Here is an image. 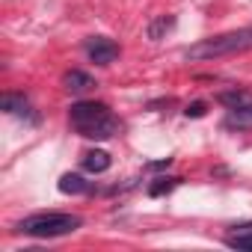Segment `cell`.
Returning <instances> with one entry per match:
<instances>
[{
	"label": "cell",
	"mask_w": 252,
	"mask_h": 252,
	"mask_svg": "<svg viewBox=\"0 0 252 252\" xmlns=\"http://www.w3.org/2000/svg\"><path fill=\"white\" fill-rule=\"evenodd\" d=\"M217 101L225 104L228 110H234V107H246V104H252V95H249V92H240V89H228V92H220Z\"/></svg>",
	"instance_id": "12"
},
{
	"label": "cell",
	"mask_w": 252,
	"mask_h": 252,
	"mask_svg": "<svg viewBox=\"0 0 252 252\" xmlns=\"http://www.w3.org/2000/svg\"><path fill=\"white\" fill-rule=\"evenodd\" d=\"M175 187H178V178H155V181L149 184V196H152V199H158V196L172 193Z\"/></svg>",
	"instance_id": "13"
},
{
	"label": "cell",
	"mask_w": 252,
	"mask_h": 252,
	"mask_svg": "<svg viewBox=\"0 0 252 252\" xmlns=\"http://www.w3.org/2000/svg\"><path fill=\"white\" fill-rule=\"evenodd\" d=\"M0 107L12 116H30V101H27V95H18V92H6L0 98Z\"/></svg>",
	"instance_id": "10"
},
{
	"label": "cell",
	"mask_w": 252,
	"mask_h": 252,
	"mask_svg": "<svg viewBox=\"0 0 252 252\" xmlns=\"http://www.w3.org/2000/svg\"><path fill=\"white\" fill-rule=\"evenodd\" d=\"M225 246L240 249V252H252V222L237 225L231 234H225Z\"/></svg>",
	"instance_id": "8"
},
{
	"label": "cell",
	"mask_w": 252,
	"mask_h": 252,
	"mask_svg": "<svg viewBox=\"0 0 252 252\" xmlns=\"http://www.w3.org/2000/svg\"><path fill=\"white\" fill-rule=\"evenodd\" d=\"M110 155L107 152H101V149H92V152H86L83 155V169L86 172H92V175H101V172H107L110 169Z\"/></svg>",
	"instance_id": "9"
},
{
	"label": "cell",
	"mask_w": 252,
	"mask_h": 252,
	"mask_svg": "<svg viewBox=\"0 0 252 252\" xmlns=\"http://www.w3.org/2000/svg\"><path fill=\"white\" fill-rule=\"evenodd\" d=\"M249 48H252V30H237V33H222V36H211L190 45L184 51V60H217V57L240 54Z\"/></svg>",
	"instance_id": "2"
},
{
	"label": "cell",
	"mask_w": 252,
	"mask_h": 252,
	"mask_svg": "<svg viewBox=\"0 0 252 252\" xmlns=\"http://www.w3.org/2000/svg\"><path fill=\"white\" fill-rule=\"evenodd\" d=\"M57 187H60V193H65V196H83V193L92 190V184H89L83 175H74V172H65Z\"/></svg>",
	"instance_id": "7"
},
{
	"label": "cell",
	"mask_w": 252,
	"mask_h": 252,
	"mask_svg": "<svg viewBox=\"0 0 252 252\" xmlns=\"http://www.w3.org/2000/svg\"><path fill=\"white\" fill-rule=\"evenodd\" d=\"M63 86H65L68 92H74V95H83V92H89V89L95 86V80H92L86 71L71 68V71H65V74H63Z\"/></svg>",
	"instance_id": "5"
},
{
	"label": "cell",
	"mask_w": 252,
	"mask_h": 252,
	"mask_svg": "<svg viewBox=\"0 0 252 252\" xmlns=\"http://www.w3.org/2000/svg\"><path fill=\"white\" fill-rule=\"evenodd\" d=\"M172 163V158H163V160H155V163H149V169H166Z\"/></svg>",
	"instance_id": "15"
},
{
	"label": "cell",
	"mask_w": 252,
	"mask_h": 252,
	"mask_svg": "<svg viewBox=\"0 0 252 252\" xmlns=\"http://www.w3.org/2000/svg\"><path fill=\"white\" fill-rule=\"evenodd\" d=\"M222 125H225L228 131H249V128H252V104L228 110V116H225Z\"/></svg>",
	"instance_id": "6"
},
{
	"label": "cell",
	"mask_w": 252,
	"mask_h": 252,
	"mask_svg": "<svg viewBox=\"0 0 252 252\" xmlns=\"http://www.w3.org/2000/svg\"><path fill=\"white\" fill-rule=\"evenodd\" d=\"M86 54H89V60H92L95 65H110V63L119 57V45H116L113 39L98 36V39H89V42H86Z\"/></svg>",
	"instance_id": "4"
},
{
	"label": "cell",
	"mask_w": 252,
	"mask_h": 252,
	"mask_svg": "<svg viewBox=\"0 0 252 252\" xmlns=\"http://www.w3.org/2000/svg\"><path fill=\"white\" fill-rule=\"evenodd\" d=\"M205 113H208V104H205V101H193V104H187V110H184L187 119H202Z\"/></svg>",
	"instance_id": "14"
},
{
	"label": "cell",
	"mask_w": 252,
	"mask_h": 252,
	"mask_svg": "<svg viewBox=\"0 0 252 252\" xmlns=\"http://www.w3.org/2000/svg\"><path fill=\"white\" fill-rule=\"evenodd\" d=\"M172 27H175V18H172V15H160V18H155V21L149 24V30H146V33H149V39H152V42H160Z\"/></svg>",
	"instance_id": "11"
},
{
	"label": "cell",
	"mask_w": 252,
	"mask_h": 252,
	"mask_svg": "<svg viewBox=\"0 0 252 252\" xmlns=\"http://www.w3.org/2000/svg\"><path fill=\"white\" fill-rule=\"evenodd\" d=\"M71 128L86 140H110L119 131V119L101 101H77L68 110Z\"/></svg>",
	"instance_id": "1"
},
{
	"label": "cell",
	"mask_w": 252,
	"mask_h": 252,
	"mask_svg": "<svg viewBox=\"0 0 252 252\" xmlns=\"http://www.w3.org/2000/svg\"><path fill=\"white\" fill-rule=\"evenodd\" d=\"M83 225L80 217L74 214H33V217H24L15 231L21 234H30V237H63V234H71Z\"/></svg>",
	"instance_id": "3"
}]
</instances>
